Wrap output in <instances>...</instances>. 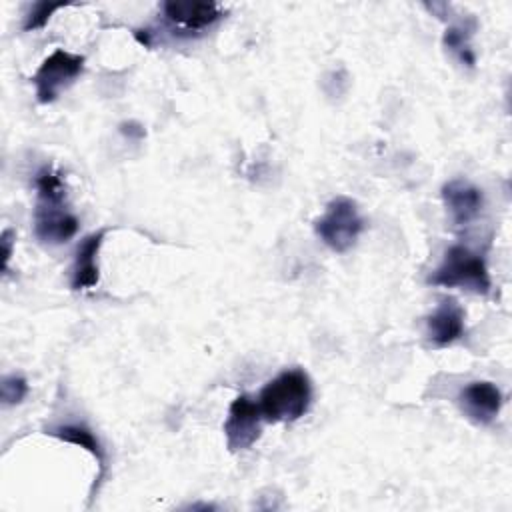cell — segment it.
I'll use <instances>...</instances> for the list:
<instances>
[{
    "label": "cell",
    "mask_w": 512,
    "mask_h": 512,
    "mask_svg": "<svg viewBox=\"0 0 512 512\" xmlns=\"http://www.w3.org/2000/svg\"><path fill=\"white\" fill-rule=\"evenodd\" d=\"M312 404V382L302 368H288L266 382L258 394V406L266 422H294Z\"/></svg>",
    "instance_id": "7a4b0ae2"
},
{
    "label": "cell",
    "mask_w": 512,
    "mask_h": 512,
    "mask_svg": "<svg viewBox=\"0 0 512 512\" xmlns=\"http://www.w3.org/2000/svg\"><path fill=\"white\" fill-rule=\"evenodd\" d=\"M262 420L258 402L246 394L236 396L224 420V436L230 452L248 450L262 434Z\"/></svg>",
    "instance_id": "8992f818"
},
{
    "label": "cell",
    "mask_w": 512,
    "mask_h": 512,
    "mask_svg": "<svg viewBox=\"0 0 512 512\" xmlns=\"http://www.w3.org/2000/svg\"><path fill=\"white\" fill-rule=\"evenodd\" d=\"M106 228H100L88 234L74 252V262L70 268V288L72 290H88L94 288L100 280L98 274V252L106 236Z\"/></svg>",
    "instance_id": "30bf717a"
},
{
    "label": "cell",
    "mask_w": 512,
    "mask_h": 512,
    "mask_svg": "<svg viewBox=\"0 0 512 512\" xmlns=\"http://www.w3.org/2000/svg\"><path fill=\"white\" fill-rule=\"evenodd\" d=\"M468 36H470V32H468L466 26H448L446 32H444L442 42H444V46H446L462 64L474 66L476 56H474V52H472V48H470Z\"/></svg>",
    "instance_id": "4fadbf2b"
},
{
    "label": "cell",
    "mask_w": 512,
    "mask_h": 512,
    "mask_svg": "<svg viewBox=\"0 0 512 512\" xmlns=\"http://www.w3.org/2000/svg\"><path fill=\"white\" fill-rule=\"evenodd\" d=\"M34 234L44 244L68 242L78 232V218L66 208V184L58 170L44 166L36 172Z\"/></svg>",
    "instance_id": "6da1fadb"
},
{
    "label": "cell",
    "mask_w": 512,
    "mask_h": 512,
    "mask_svg": "<svg viewBox=\"0 0 512 512\" xmlns=\"http://www.w3.org/2000/svg\"><path fill=\"white\" fill-rule=\"evenodd\" d=\"M84 70V56L68 52V50H54L48 54L34 76L30 78L36 88V100L40 104L54 102L62 90H66Z\"/></svg>",
    "instance_id": "5b68a950"
},
{
    "label": "cell",
    "mask_w": 512,
    "mask_h": 512,
    "mask_svg": "<svg viewBox=\"0 0 512 512\" xmlns=\"http://www.w3.org/2000/svg\"><path fill=\"white\" fill-rule=\"evenodd\" d=\"M162 14L172 30L192 36L216 24L224 16V10L216 2H164Z\"/></svg>",
    "instance_id": "52a82bcc"
},
{
    "label": "cell",
    "mask_w": 512,
    "mask_h": 512,
    "mask_svg": "<svg viewBox=\"0 0 512 512\" xmlns=\"http://www.w3.org/2000/svg\"><path fill=\"white\" fill-rule=\"evenodd\" d=\"M46 434L56 436V438H60V440H64V442L82 446V448H86V450L96 458V462H98V466H100V472H98L96 482H94V486H92V492H94V488L98 486V482L102 480L104 470H106L104 448H102L100 440L96 438V434H94L88 426H84V424H60V426H54V428L46 430ZM92 492H90V494H92Z\"/></svg>",
    "instance_id": "7c38bea8"
},
{
    "label": "cell",
    "mask_w": 512,
    "mask_h": 512,
    "mask_svg": "<svg viewBox=\"0 0 512 512\" xmlns=\"http://www.w3.org/2000/svg\"><path fill=\"white\" fill-rule=\"evenodd\" d=\"M366 222L356 206V202L348 196H336L328 202L324 214L314 220L316 236L334 252H348L358 236L364 232Z\"/></svg>",
    "instance_id": "277c9868"
},
{
    "label": "cell",
    "mask_w": 512,
    "mask_h": 512,
    "mask_svg": "<svg viewBox=\"0 0 512 512\" xmlns=\"http://www.w3.org/2000/svg\"><path fill=\"white\" fill-rule=\"evenodd\" d=\"M426 328L428 338L434 346H448L460 340L466 332L462 306L452 298L442 300L436 310L426 318Z\"/></svg>",
    "instance_id": "8fae6325"
},
{
    "label": "cell",
    "mask_w": 512,
    "mask_h": 512,
    "mask_svg": "<svg viewBox=\"0 0 512 512\" xmlns=\"http://www.w3.org/2000/svg\"><path fill=\"white\" fill-rule=\"evenodd\" d=\"M428 282L444 288H464L482 296L492 288L484 258L460 244H454L446 250L440 266L430 274Z\"/></svg>",
    "instance_id": "3957f363"
},
{
    "label": "cell",
    "mask_w": 512,
    "mask_h": 512,
    "mask_svg": "<svg viewBox=\"0 0 512 512\" xmlns=\"http://www.w3.org/2000/svg\"><path fill=\"white\" fill-rule=\"evenodd\" d=\"M12 230H4L2 232V238H0V242H2V254H4V268L8 266V260H10V256H12Z\"/></svg>",
    "instance_id": "2e32d148"
},
{
    "label": "cell",
    "mask_w": 512,
    "mask_h": 512,
    "mask_svg": "<svg viewBox=\"0 0 512 512\" xmlns=\"http://www.w3.org/2000/svg\"><path fill=\"white\" fill-rule=\"evenodd\" d=\"M28 394V384L22 376L18 374H10V376H4L2 382H0V398L6 406H14V404H20Z\"/></svg>",
    "instance_id": "9a60e30c"
},
{
    "label": "cell",
    "mask_w": 512,
    "mask_h": 512,
    "mask_svg": "<svg viewBox=\"0 0 512 512\" xmlns=\"http://www.w3.org/2000/svg\"><path fill=\"white\" fill-rule=\"evenodd\" d=\"M66 4L64 2H34L28 10V14L24 16V24H22V30L30 32V30H38V28H44L46 22L50 20V16L64 8Z\"/></svg>",
    "instance_id": "5bb4252c"
},
{
    "label": "cell",
    "mask_w": 512,
    "mask_h": 512,
    "mask_svg": "<svg viewBox=\"0 0 512 512\" xmlns=\"http://www.w3.org/2000/svg\"><path fill=\"white\" fill-rule=\"evenodd\" d=\"M442 202L450 212V218L456 226L470 224L484 206V196L478 186L464 178L448 180L442 186Z\"/></svg>",
    "instance_id": "9c48e42d"
},
{
    "label": "cell",
    "mask_w": 512,
    "mask_h": 512,
    "mask_svg": "<svg viewBox=\"0 0 512 512\" xmlns=\"http://www.w3.org/2000/svg\"><path fill=\"white\" fill-rule=\"evenodd\" d=\"M502 392L494 382L476 380L466 384L458 394V406L468 420L478 426L492 424L502 408Z\"/></svg>",
    "instance_id": "ba28073f"
}]
</instances>
